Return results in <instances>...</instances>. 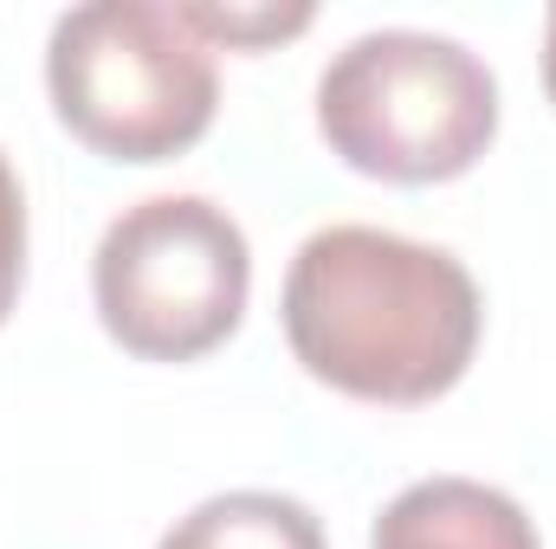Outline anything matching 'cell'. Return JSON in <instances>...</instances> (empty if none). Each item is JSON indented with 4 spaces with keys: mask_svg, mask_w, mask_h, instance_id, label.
Here are the masks:
<instances>
[{
    "mask_svg": "<svg viewBox=\"0 0 556 549\" xmlns=\"http://www.w3.org/2000/svg\"><path fill=\"white\" fill-rule=\"evenodd\" d=\"M479 284L446 246L382 227H324L285 272V343L337 395L420 408L479 349Z\"/></svg>",
    "mask_w": 556,
    "mask_h": 549,
    "instance_id": "cell-1",
    "label": "cell"
},
{
    "mask_svg": "<svg viewBox=\"0 0 556 549\" xmlns=\"http://www.w3.org/2000/svg\"><path fill=\"white\" fill-rule=\"evenodd\" d=\"M317 130L356 175L402 188L453 181L498 137V78L446 33L382 26L324 65Z\"/></svg>",
    "mask_w": 556,
    "mask_h": 549,
    "instance_id": "cell-2",
    "label": "cell"
},
{
    "mask_svg": "<svg viewBox=\"0 0 556 549\" xmlns=\"http://www.w3.org/2000/svg\"><path fill=\"white\" fill-rule=\"evenodd\" d=\"M59 124L111 162H168L207 137L220 104L214 46L162 0H85L46 46Z\"/></svg>",
    "mask_w": 556,
    "mask_h": 549,
    "instance_id": "cell-3",
    "label": "cell"
},
{
    "mask_svg": "<svg viewBox=\"0 0 556 549\" xmlns=\"http://www.w3.org/2000/svg\"><path fill=\"white\" fill-rule=\"evenodd\" d=\"M253 291V253L227 207L201 194H149L124 207L91 259V297L111 330L142 362H194L220 349Z\"/></svg>",
    "mask_w": 556,
    "mask_h": 549,
    "instance_id": "cell-4",
    "label": "cell"
},
{
    "mask_svg": "<svg viewBox=\"0 0 556 549\" xmlns=\"http://www.w3.org/2000/svg\"><path fill=\"white\" fill-rule=\"evenodd\" d=\"M369 549H538V524L479 478H420L376 518Z\"/></svg>",
    "mask_w": 556,
    "mask_h": 549,
    "instance_id": "cell-5",
    "label": "cell"
},
{
    "mask_svg": "<svg viewBox=\"0 0 556 549\" xmlns=\"http://www.w3.org/2000/svg\"><path fill=\"white\" fill-rule=\"evenodd\" d=\"M155 549H324V524L285 491H220L194 505Z\"/></svg>",
    "mask_w": 556,
    "mask_h": 549,
    "instance_id": "cell-6",
    "label": "cell"
},
{
    "mask_svg": "<svg viewBox=\"0 0 556 549\" xmlns=\"http://www.w3.org/2000/svg\"><path fill=\"white\" fill-rule=\"evenodd\" d=\"M181 20L207 39V46H266V39H285V33H304L311 26V7H207V0H188Z\"/></svg>",
    "mask_w": 556,
    "mask_h": 549,
    "instance_id": "cell-7",
    "label": "cell"
},
{
    "mask_svg": "<svg viewBox=\"0 0 556 549\" xmlns=\"http://www.w3.org/2000/svg\"><path fill=\"white\" fill-rule=\"evenodd\" d=\"M20 278H26V194H20L13 162L0 155V323L20 297Z\"/></svg>",
    "mask_w": 556,
    "mask_h": 549,
    "instance_id": "cell-8",
    "label": "cell"
},
{
    "mask_svg": "<svg viewBox=\"0 0 556 549\" xmlns=\"http://www.w3.org/2000/svg\"><path fill=\"white\" fill-rule=\"evenodd\" d=\"M544 91H551V104H556V7L544 13Z\"/></svg>",
    "mask_w": 556,
    "mask_h": 549,
    "instance_id": "cell-9",
    "label": "cell"
}]
</instances>
